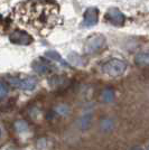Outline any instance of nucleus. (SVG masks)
<instances>
[{
    "instance_id": "nucleus-13",
    "label": "nucleus",
    "mask_w": 149,
    "mask_h": 150,
    "mask_svg": "<svg viewBox=\"0 0 149 150\" xmlns=\"http://www.w3.org/2000/svg\"><path fill=\"white\" fill-rule=\"evenodd\" d=\"M45 56L47 57V58H50V59H52V61L58 62L60 64H62L63 66H68L67 63L64 62V59H63L62 57L60 56V54H58V53H56V52H53V50L46 52V53H45Z\"/></svg>"
},
{
    "instance_id": "nucleus-18",
    "label": "nucleus",
    "mask_w": 149,
    "mask_h": 150,
    "mask_svg": "<svg viewBox=\"0 0 149 150\" xmlns=\"http://www.w3.org/2000/svg\"><path fill=\"white\" fill-rule=\"evenodd\" d=\"M8 93H9V85L6 82L0 81V99L7 96Z\"/></svg>"
},
{
    "instance_id": "nucleus-11",
    "label": "nucleus",
    "mask_w": 149,
    "mask_h": 150,
    "mask_svg": "<svg viewBox=\"0 0 149 150\" xmlns=\"http://www.w3.org/2000/svg\"><path fill=\"white\" fill-rule=\"evenodd\" d=\"M68 62L71 63L72 65H75V66H83V65H85V59L81 55L75 54V53H71L68 55Z\"/></svg>"
},
{
    "instance_id": "nucleus-20",
    "label": "nucleus",
    "mask_w": 149,
    "mask_h": 150,
    "mask_svg": "<svg viewBox=\"0 0 149 150\" xmlns=\"http://www.w3.org/2000/svg\"><path fill=\"white\" fill-rule=\"evenodd\" d=\"M130 150H143L140 147H133V148H131Z\"/></svg>"
},
{
    "instance_id": "nucleus-21",
    "label": "nucleus",
    "mask_w": 149,
    "mask_h": 150,
    "mask_svg": "<svg viewBox=\"0 0 149 150\" xmlns=\"http://www.w3.org/2000/svg\"><path fill=\"white\" fill-rule=\"evenodd\" d=\"M1 134H2V131H1V128H0V137H1Z\"/></svg>"
},
{
    "instance_id": "nucleus-6",
    "label": "nucleus",
    "mask_w": 149,
    "mask_h": 150,
    "mask_svg": "<svg viewBox=\"0 0 149 150\" xmlns=\"http://www.w3.org/2000/svg\"><path fill=\"white\" fill-rule=\"evenodd\" d=\"M99 19V10L96 8H89L84 13V18H83V26L85 27H92L96 25Z\"/></svg>"
},
{
    "instance_id": "nucleus-3",
    "label": "nucleus",
    "mask_w": 149,
    "mask_h": 150,
    "mask_svg": "<svg viewBox=\"0 0 149 150\" xmlns=\"http://www.w3.org/2000/svg\"><path fill=\"white\" fill-rule=\"evenodd\" d=\"M127 69V64L126 62L121 61V59H118V58H113V59H110L102 66V71L103 73L109 76H120L122 75L126 72Z\"/></svg>"
},
{
    "instance_id": "nucleus-2",
    "label": "nucleus",
    "mask_w": 149,
    "mask_h": 150,
    "mask_svg": "<svg viewBox=\"0 0 149 150\" xmlns=\"http://www.w3.org/2000/svg\"><path fill=\"white\" fill-rule=\"evenodd\" d=\"M106 45V37L100 34H94L85 40V44L83 47V50L85 54L92 55L94 53H98Z\"/></svg>"
},
{
    "instance_id": "nucleus-14",
    "label": "nucleus",
    "mask_w": 149,
    "mask_h": 150,
    "mask_svg": "<svg viewBox=\"0 0 149 150\" xmlns=\"http://www.w3.org/2000/svg\"><path fill=\"white\" fill-rule=\"evenodd\" d=\"M101 99H102L103 102H106V103L112 102L113 99H114V92H113V90H111V88H106L102 92V94H101Z\"/></svg>"
},
{
    "instance_id": "nucleus-1",
    "label": "nucleus",
    "mask_w": 149,
    "mask_h": 150,
    "mask_svg": "<svg viewBox=\"0 0 149 150\" xmlns=\"http://www.w3.org/2000/svg\"><path fill=\"white\" fill-rule=\"evenodd\" d=\"M11 17L26 30L46 37L58 24L60 7L53 0H26L13 8Z\"/></svg>"
},
{
    "instance_id": "nucleus-7",
    "label": "nucleus",
    "mask_w": 149,
    "mask_h": 150,
    "mask_svg": "<svg viewBox=\"0 0 149 150\" xmlns=\"http://www.w3.org/2000/svg\"><path fill=\"white\" fill-rule=\"evenodd\" d=\"M33 69L38 73L39 75H45V74H48L50 72V66L47 64L46 62H44L42 59H39V61H35V62L33 63Z\"/></svg>"
},
{
    "instance_id": "nucleus-5",
    "label": "nucleus",
    "mask_w": 149,
    "mask_h": 150,
    "mask_svg": "<svg viewBox=\"0 0 149 150\" xmlns=\"http://www.w3.org/2000/svg\"><path fill=\"white\" fill-rule=\"evenodd\" d=\"M106 18L110 24L114 26H122L124 24V20H126L124 15L117 8L109 9L106 15Z\"/></svg>"
},
{
    "instance_id": "nucleus-17",
    "label": "nucleus",
    "mask_w": 149,
    "mask_h": 150,
    "mask_svg": "<svg viewBox=\"0 0 149 150\" xmlns=\"http://www.w3.org/2000/svg\"><path fill=\"white\" fill-rule=\"evenodd\" d=\"M113 128V121L111 119H104L101 122V129L103 131H110Z\"/></svg>"
},
{
    "instance_id": "nucleus-22",
    "label": "nucleus",
    "mask_w": 149,
    "mask_h": 150,
    "mask_svg": "<svg viewBox=\"0 0 149 150\" xmlns=\"http://www.w3.org/2000/svg\"><path fill=\"white\" fill-rule=\"evenodd\" d=\"M147 150H149V147H148V148H147Z\"/></svg>"
},
{
    "instance_id": "nucleus-12",
    "label": "nucleus",
    "mask_w": 149,
    "mask_h": 150,
    "mask_svg": "<svg viewBox=\"0 0 149 150\" xmlns=\"http://www.w3.org/2000/svg\"><path fill=\"white\" fill-rule=\"evenodd\" d=\"M13 128H15L16 132H18V133H25V132L28 131L29 125L25 120H17L13 123Z\"/></svg>"
},
{
    "instance_id": "nucleus-10",
    "label": "nucleus",
    "mask_w": 149,
    "mask_h": 150,
    "mask_svg": "<svg viewBox=\"0 0 149 150\" xmlns=\"http://www.w3.org/2000/svg\"><path fill=\"white\" fill-rule=\"evenodd\" d=\"M135 62L140 66H149V52L138 53L135 57Z\"/></svg>"
},
{
    "instance_id": "nucleus-16",
    "label": "nucleus",
    "mask_w": 149,
    "mask_h": 150,
    "mask_svg": "<svg viewBox=\"0 0 149 150\" xmlns=\"http://www.w3.org/2000/svg\"><path fill=\"white\" fill-rule=\"evenodd\" d=\"M64 83H65V79L61 77V76H54V77H52L50 80V85L54 88L62 86Z\"/></svg>"
},
{
    "instance_id": "nucleus-15",
    "label": "nucleus",
    "mask_w": 149,
    "mask_h": 150,
    "mask_svg": "<svg viewBox=\"0 0 149 150\" xmlns=\"http://www.w3.org/2000/svg\"><path fill=\"white\" fill-rule=\"evenodd\" d=\"M55 112L58 115H62V117H66L71 113V108L66 104H60L55 108Z\"/></svg>"
},
{
    "instance_id": "nucleus-4",
    "label": "nucleus",
    "mask_w": 149,
    "mask_h": 150,
    "mask_svg": "<svg viewBox=\"0 0 149 150\" xmlns=\"http://www.w3.org/2000/svg\"><path fill=\"white\" fill-rule=\"evenodd\" d=\"M9 40L15 45L28 46L33 43V37L24 30H13L9 35Z\"/></svg>"
},
{
    "instance_id": "nucleus-19",
    "label": "nucleus",
    "mask_w": 149,
    "mask_h": 150,
    "mask_svg": "<svg viewBox=\"0 0 149 150\" xmlns=\"http://www.w3.org/2000/svg\"><path fill=\"white\" fill-rule=\"evenodd\" d=\"M20 81H21V79H19V77H13L9 80V85L13 88H19Z\"/></svg>"
},
{
    "instance_id": "nucleus-8",
    "label": "nucleus",
    "mask_w": 149,
    "mask_h": 150,
    "mask_svg": "<svg viewBox=\"0 0 149 150\" xmlns=\"http://www.w3.org/2000/svg\"><path fill=\"white\" fill-rule=\"evenodd\" d=\"M36 86H37V79L34 76H29L20 81L19 88L24 91H33Z\"/></svg>"
},
{
    "instance_id": "nucleus-9",
    "label": "nucleus",
    "mask_w": 149,
    "mask_h": 150,
    "mask_svg": "<svg viewBox=\"0 0 149 150\" xmlns=\"http://www.w3.org/2000/svg\"><path fill=\"white\" fill-rule=\"evenodd\" d=\"M92 119H93V115L91 112L84 113L79 120V128L81 130H87L92 125Z\"/></svg>"
}]
</instances>
